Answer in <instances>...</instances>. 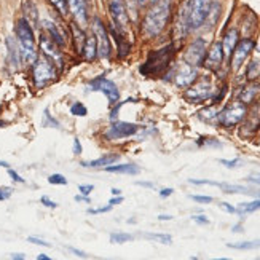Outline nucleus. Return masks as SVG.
Instances as JSON below:
<instances>
[{
	"mask_svg": "<svg viewBox=\"0 0 260 260\" xmlns=\"http://www.w3.org/2000/svg\"><path fill=\"white\" fill-rule=\"evenodd\" d=\"M219 206L223 209V211H227L229 214H235L236 212V208H233V206H230L229 203H219Z\"/></svg>",
	"mask_w": 260,
	"mask_h": 260,
	"instance_id": "ea45409f",
	"label": "nucleus"
},
{
	"mask_svg": "<svg viewBox=\"0 0 260 260\" xmlns=\"http://www.w3.org/2000/svg\"><path fill=\"white\" fill-rule=\"evenodd\" d=\"M252 195H257V197H260V191H257V193H252Z\"/></svg>",
	"mask_w": 260,
	"mask_h": 260,
	"instance_id": "680f3d73",
	"label": "nucleus"
},
{
	"mask_svg": "<svg viewBox=\"0 0 260 260\" xmlns=\"http://www.w3.org/2000/svg\"><path fill=\"white\" fill-rule=\"evenodd\" d=\"M257 209H260V200H255V201H251V203H240L238 208H236V212L244 216V214H251V212H255Z\"/></svg>",
	"mask_w": 260,
	"mask_h": 260,
	"instance_id": "b1692460",
	"label": "nucleus"
},
{
	"mask_svg": "<svg viewBox=\"0 0 260 260\" xmlns=\"http://www.w3.org/2000/svg\"><path fill=\"white\" fill-rule=\"evenodd\" d=\"M169 18V0H158L144 19V34L147 37H156Z\"/></svg>",
	"mask_w": 260,
	"mask_h": 260,
	"instance_id": "f257e3e1",
	"label": "nucleus"
},
{
	"mask_svg": "<svg viewBox=\"0 0 260 260\" xmlns=\"http://www.w3.org/2000/svg\"><path fill=\"white\" fill-rule=\"evenodd\" d=\"M71 13L75 19V22L80 27H85L88 24V5L86 0H66Z\"/></svg>",
	"mask_w": 260,
	"mask_h": 260,
	"instance_id": "ddd939ff",
	"label": "nucleus"
},
{
	"mask_svg": "<svg viewBox=\"0 0 260 260\" xmlns=\"http://www.w3.org/2000/svg\"><path fill=\"white\" fill-rule=\"evenodd\" d=\"M121 201H123V198H121V197L118 195L117 198H112V200L109 201V205H112V206H115V205H118V203H121Z\"/></svg>",
	"mask_w": 260,
	"mask_h": 260,
	"instance_id": "3c124183",
	"label": "nucleus"
},
{
	"mask_svg": "<svg viewBox=\"0 0 260 260\" xmlns=\"http://www.w3.org/2000/svg\"><path fill=\"white\" fill-rule=\"evenodd\" d=\"M211 13V0H188L184 11V21L188 30L198 29L205 24Z\"/></svg>",
	"mask_w": 260,
	"mask_h": 260,
	"instance_id": "7ed1b4c3",
	"label": "nucleus"
},
{
	"mask_svg": "<svg viewBox=\"0 0 260 260\" xmlns=\"http://www.w3.org/2000/svg\"><path fill=\"white\" fill-rule=\"evenodd\" d=\"M93 30H94V36H96V42H98V53L103 59H107L110 56V39H109V34L106 30V27L103 26V22L99 19L94 21L93 24Z\"/></svg>",
	"mask_w": 260,
	"mask_h": 260,
	"instance_id": "1a4fd4ad",
	"label": "nucleus"
},
{
	"mask_svg": "<svg viewBox=\"0 0 260 260\" xmlns=\"http://www.w3.org/2000/svg\"><path fill=\"white\" fill-rule=\"evenodd\" d=\"M145 238L149 240H155L158 243H163V244H171V236L169 235H160V233H145L144 235Z\"/></svg>",
	"mask_w": 260,
	"mask_h": 260,
	"instance_id": "a878e982",
	"label": "nucleus"
},
{
	"mask_svg": "<svg viewBox=\"0 0 260 260\" xmlns=\"http://www.w3.org/2000/svg\"><path fill=\"white\" fill-rule=\"evenodd\" d=\"M158 0H138V4L139 5H142V7H145V5H152V4H156Z\"/></svg>",
	"mask_w": 260,
	"mask_h": 260,
	"instance_id": "8fccbe9b",
	"label": "nucleus"
},
{
	"mask_svg": "<svg viewBox=\"0 0 260 260\" xmlns=\"http://www.w3.org/2000/svg\"><path fill=\"white\" fill-rule=\"evenodd\" d=\"M133 240V235H128V233H114L110 235V241L114 243H126V241H131Z\"/></svg>",
	"mask_w": 260,
	"mask_h": 260,
	"instance_id": "c756f323",
	"label": "nucleus"
},
{
	"mask_svg": "<svg viewBox=\"0 0 260 260\" xmlns=\"http://www.w3.org/2000/svg\"><path fill=\"white\" fill-rule=\"evenodd\" d=\"M11 191H13V188H0V201L10 198L11 197Z\"/></svg>",
	"mask_w": 260,
	"mask_h": 260,
	"instance_id": "e433bc0d",
	"label": "nucleus"
},
{
	"mask_svg": "<svg viewBox=\"0 0 260 260\" xmlns=\"http://www.w3.org/2000/svg\"><path fill=\"white\" fill-rule=\"evenodd\" d=\"M50 4L59 11L61 15H66L67 13V2L66 0H50Z\"/></svg>",
	"mask_w": 260,
	"mask_h": 260,
	"instance_id": "7c9ffc66",
	"label": "nucleus"
},
{
	"mask_svg": "<svg viewBox=\"0 0 260 260\" xmlns=\"http://www.w3.org/2000/svg\"><path fill=\"white\" fill-rule=\"evenodd\" d=\"M112 209V205L104 206V208H98V209H89V214H101V212H109Z\"/></svg>",
	"mask_w": 260,
	"mask_h": 260,
	"instance_id": "37998d69",
	"label": "nucleus"
},
{
	"mask_svg": "<svg viewBox=\"0 0 260 260\" xmlns=\"http://www.w3.org/2000/svg\"><path fill=\"white\" fill-rule=\"evenodd\" d=\"M223 61V50H222V43H214L212 48L209 50L208 56H206V67L211 71H216L220 67Z\"/></svg>",
	"mask_w": 260,
	"mask_h": 260,
	"instance_id": "f3484780",
	"label": "nucleus"
},
{
	"mask_svg": "<svg viewBox=\"0 0 260 260\" xmlns=\"http://www.w3.org/2000/svg\"><path fill=\"white\" fill-rule=\"evenodd\" d=\"M173 82L179 88H187L197 80V69L193 66H190L187 62H182L176 67V71L173 72Z\"/></svg>",
	"mask_w": 260,
	"mask_h": 260,
	"instance_id": "6e6552de",
	"label": "nucleus"
},
{
	"mask_svg": "<svg viewBox=\"0 0 260 260\" xmlns=\"http://www.w3.org/2000/svg\"><path fill=\"white\" fill-rule=\"evenodd\" d=\"M254 50V40L251 39H243L240 43H236V47L233 50V58H232V69L238 71L241 64L244 62V59L247 58V54Z\"/></svg>",
	"mask_w": 260,
	"mask_h": 260,
	"instance_id": "9b49d317",
	"label": "nucleus"
},
{
	"mask_svg": "<svg viewBox=\"0 0 260 260\" xmlns=\"http://www.w3.org/2000/svg\"><path fill=\"white\" fill-rule=\"evenodd\" d=\"M13 258H24V255H11Z\"/></svg>",
	"mask_w": 260,
	"mask_h": 260,
	"instance_id": "052dcab7",
	"label": "nucleus"
},
{
	"mask_svg": "<svg viewBox=\"0 0 260 260\" xmlns=\"http://www.w3.org/2000/svg\"><path fill=\"white\" fill-rule=\"evenodd\" d=\"M191 200L198 201V203H205V205L212 203V197H203V195H193V197H191Z\"/></svg>",
	"mask_w": 260,
	"mask_h": 260,
	"instance_id": "f704fd0d",
	"label": "nucleus"
},
{
	"mask_svg": "<svg viewBox=\"0 0 260 260\" xmlns=\"http://www.w3.org/2000/svg\"><path fill=\"white\" fill-rule=\"evenodd\" d=\"M16 36L18 42L21 47V54L22 58L29 62H34L37 58V51H36V39H34V30L30 24L26 19H19L16 24Z\"/></svg>",
	"mask_w": 260,
	"mask_h": 260,
	"instance_id": "20e7f679",
	"label": "nucleus"
},
{
	"mask_svg": "<svg viewBox=\"0 0 260 260\" xmlns=\"http://www.w3.org/2000/svg\"><path fill=\"white\" fill-rule=\"evenodd\" d=\"M220 163L225 166V168H236V166H240V160L238 158H235V160H232V161H229V160H220Z\"/></svg>",
	"mask_w": 260,
	"mask_h": 260,
	"instance_id": "c9c22d12",
	"label": "nucleus"
},
{
	"mask_svg": "<svg viewBox=\"0 0 260 260\" xmlns=\"http://www.w3.org/2000/svg\"><path fill=\"white\" fill-rule=\"evenodd\" d=\"M93 188H94L93 185H80V187H78V190H80L82 195H89L93 191Z\"/></svg>",
	"mask_w": 260,
	"mask_h": 260,
	"instance_id": "58836bf2",
	"label": "nucleus"
},
{
	"mask_svg": "<svg viewBox=\"0 0 260 260\" xmlns=\"http://www.w3.org/2000/svg\"><path fill=\"white\" fill-rule=\"evenodd\" d=\"M37 258H39V260H50V257H48V255H39Z\"/></svg>",
	"mask_w": 260,
	"mask_h": 260,
	"instance_id": "6e6d98bb",
	"label": "nucleus"
},
{
	"mask_svg": "<svg viewBox=\"0 0 260 260\" xmlns=\"http://www.w3.org/2000/svg\"><path fill=\"white\" fill-rule=\"evenodd\" d=\"M40 201L43 203L45 206H48V208H53V209H54L56 206H58V205H56V203H53V201H51V200H50L48 197H42V200H40Z\"/></svg>",
	"mask_w": 260,
	"mask_h": 260,
	"instance_id": "79ce46f5",
	"label": "nucleus"
},
{
	"mask_svg": "<svg viewBox=\"0 0 260 260\" xmlns=\"http://www.w3.org/2000/svg\"><path fill=\"white\" fill-rule=\"evenodd\" d=\"M138 185H142V187H149V188H153V184H152V182H138Z\"/></svg>",
	"mask_w": 260,
	"mask_h": 260,
	"instance_id": "864d4df0",
	"label": "nucleus"
},
{
	"mask_svg": "<svg viewBox=\"0 0 260 260\" xmlns=\"http://www.w3.org/2000/svg\"><path fill=\"white\" fill-rule=\"evenodd\" d=\"M40 47H42V51L45 53V56H47V58H48L51 62H54L58 67H62V56H61L58 47H56V45H54L50 39L42 37V40H40Z\"/></svg>",
	"mask_w": 260,
	"mask_h": 260,
	"instance_id": "dca6fc26",
	"label": "nucleus"
},
{
	"mask_svg": "<svg viewBox=\"0 0 260 260\" xmlns=\"http://www.w3.org/2000/svg\"><path fill=\"white\" fill-rule=\"evenodd\" d=\"M247 182H251V184H260V174H255V176H249L246 179Z\"/></svg>",
	"mask_w": 260,
	"mask_h": 260,
	"instance_id": "de8ad7c7",
	"label": "nucleus"
},
{
	"mask_svg": "<svg viewBox=\"0 0 260 260\" xmlns=\"http://www.w3.org/2000/svg\"><path fill=\"white\" fill-rule=\"evenodd\" d=\"M232 249H241V251H249V249H260V240L255 241H244V243H236V244H229Z\"/></svg>",
	"mask_w": 260,
	"mask_h": 260,
	"instance_id": "393cba45",
	"label": "nucleus"
},
{
	"mask_svg": "<svg viewBox=\"0 0 260 260\" xmlns=\"http://www.w3.org/2000/svg\"><path fill=\"white\" fill-rule=\"evenodd\" d=\"M260 74V62L255 59L249 64V67H247V78L249 80H254V78H257Z\"/></svg>",
	"mask_w": 260,
	"mask_h": 260,
	"instance_id": "bb28decb",
	"label": "nucleus"
},
{
	"mask_svg": "<svg viewBox=\"0 0 260 260\" xmlns=\"http://www.w3.org/2000/svg\"><path fill=\"white\" fill-rule=\"evenodd\" d=\"M89 89H91V91L103 93L109 99L110 104H115L117 101L120 99V91H118L117 85L114 82H110L109 78H106V77L94 78V80L89 83Z\"/></svg>",
	"mask_w": 260,
	"mask_h": 260,
	"instance_id": "0eeeda50",
	"label": "nucleus"
},
{
	"mask_svg": "<svg viewBox=\"0 0 260 260\" xmlns=\"http://www.w3.org/2000/svg\"><path fill=\"white\" fill-rule=\"evenodd\" d=\"M118 155H104V156H101L98 158V160H91V161H83L82 166L83 168H106L109 165H114L117 160H118Z\"/></svg>",
	"mask_w": 260,
	"mask_h": 260,
	"instance_id": "6ab92c4d",
	"label": "nucleus"
},
{
	"mask_svg": "<svg viewBox=\"0 0 260 260\" xmlns=\"http://www.w3.org/2000/svg\"><path fill=\"white\" fill-rule=\"evenodd\" d=\"M45 120H43V125L45 126H53V128H59V123L58 121H56L51 115H50V112H48V109L47 110H45Z\"/></svg>",
	"mask_w": 260,
	"mask_h": 260,
	"instance_id": "2f4dec72",
	"label": "nucleus"
},
{
	"mask_svg": "<svg viewBox=\"0 0 260 260\" xmlns=\"http://www.w3.org/2000/svg\"><path fill=\"white\" fill-rule=\"evenodd\" d=\"M8 174L11 176V179L16 180V182H24V179H22L16 171H13V169H8Z\"/></svg>",
	"mask_w": 260,
	"mask_h": 260,
	"instance_id": "a19ab883",
	"label": "nucleus"
},
{
	"mask_svg": "<svg viewBox=\"0 0 260 260\" xmlns=\"http://www.w3.org/2000/svg\"><path fill=\"white\" fill-rule=\"evenodd\" d=\"M48 182L50 184H54V185H66L67 184V179L62 176V174H53V176H50L48 177Z\"/></svg>",
	"mask_w": 260,
	"mask_h": 260,
	"instance_id": "473e14b6",
	"label": "nucleus"
},
{
	"mask_svg": "<svg viewBox=\"0 0 260 260\" xmlns=\"http://www.w3.org/2000/svg\"><path fill=\"white\" fill-rule=\"evenodd\" d=\"M236 43H238V30H236V29H230L227 34H225L223 42H222V50H223V56H225V58H230V54L233 53Z\"/></svg>",
	"mask_w": 260,
	"mask_h": 260,
	"instance_id": "a211bd4d",
	"label": "nucleus"
},
{
	"mask_svg": "<svg viewBox=\"0 0 260 260\" xmlns=\"http://www.w3.org/2000/svg\"><path fill=\"white\" fill-rule=\"evenodd\" d=\"M233 232L236 233V232H243V230H241V227H240V225H236V227L233 229Z\"/></svg>",
	"mask_w": 260,
	"mask_h": 260,
	"instance_id": "13d9d810",
	"label": "nucleus"
},
{
	"mask_svg": "<svg viewBox=\"0 0 260 260\" xmlns=\"http://www.w3.org/2000/svg\"><path fill=\"white\" fill-rule=\"evenodd\" d=\"M191 220L200 223V225H208L209 223V219H206L205 216H191Z\"/></svg>",
	"mask_w": 260,
	"mask_h": 260,
	"instance_id": "4c0bfd02",
	"label": "nucleus"
},
{
	"mask_svg": "<svg viewBox=\"0 0 260 260\" xmlns=\"http://www.w3.org/2000/svg\"><path fill=\"white\" fill-rule=\"evenodd\" d=\"M139 126L134 125V123H126V121H117L114 123L109 131H107V138L109 139H121V138H129L138 133Z\"/></svg>",
	"mask_w": 260,
	"mask_h": 260,
	"instance_id": "f8f14e48",
	"label": "nucleus"
},
{
	"mask_svg": "<svg viewBox=\"0 0 260 260\" xmlns=\"http://www.w3.org/2000/svg\"><path fill=\"white\" fill-rule=\"evenodd\" d=\"M158 219H160V220H171L173 216H166V214H163V216H158Z\"/></svg>",
	"mask_w": 260,
	"mask_h": 260,
	"instance_id": "5fc2aeb1",
	"label": "nucleus"
},
{
	"mask_svg": "<svg viewBox=\"0 0 260 260\" xmlns=\"http://www.w3.org/2000/svg\"><path fill=\"white\" fill-rule=\"evenodd\" d=\"M109 5H110V15L114 18L115 24L120 29H125L128 26V13L123 0H110Z\"/></svg>",
	"mask_w": 260,
	"mask_h": 260,
	"instance_id": "2eb2a0df",
	"label": "nucleus"
},
{
	"mask_svg": "<svg viewBox=\"0 0 260 260\" xmlns=\"http://www.w3.org/2000/svg\"><path fill=\"white\" fill-rule=\"evenodd\" d=\"M198 144H200V145H214V147H220V145H222V144L217 142V141H205V142H203V141H198Z\"/></svg>",
	"mask_w": 260,
	"mask_h": 260,
	"instance_id": "49530a36",
	"label": "nucleus"
},
{
	"mask_svg": "<svg viewBox=\"0 0 260 260\" xmlns=\"http://www.w3.org/2000/svg\"><path fill=\"white\" fill-rule=\"evenodd\" d=\"M71 114L75 115V117H85L88 114V110L82 103H74L72 107H71Z\"/></svg>",
	"mask_w": 260,
	"mask_h": 260,
	"instance_id": "cd10ccee",
	"label": "nucleus"
},
{
	"mask_svg": "<svg viewBox=\"0 0 260 260\" xmlns=\"http://www.w3.org/2000/svg\"><path fill=\"white\" fill-rule=\"evenodd\" d=\"M174 53H176L174 45H168L165 48H160L158 51L150 53L145 64L141 66V74L149 77V75H158L165 72L168 69V66L171 64Z\"/></svg>",
	"mask_w": 260,
	"mask_h": 260,
	"instance_id": "f03ea898",
	"label": "nucleus"
},
{
	"mask_svg": "<svg viewBox=\"0 0 260 260\" xmlns=\"http://www.w3.org/2000/svg\"><path fill=\"white\" fill-rule=\"evenodd\" d=\"M112 193H114L115 197H118L120 195V190L118 188H114V190H112Z\"/></svg>",
	"mask_w": 260,
	"mask_h": 260,
	"instance_id": "4d7b16f0",
	"label": "nucleus"
},
{
	"mask_svg": "<svg viewBox=\"0 0 260 260\" xmlns=\"http://www.w3.org/2000/svg\"><path fill=\"white\" fill-rule=\"evenodd\" d=\"M0 166H4V168H8V163H5V161H0Z\"/></svg>",
	"mask_w": 260,
	"mask_h": 260,
	"instance_id": "bf43d9fd",
	"label": "nucleus"
},
{
	"mask_svg": "<svg viewBox=\"0 0 260 260\" xmlns=\"http://www.w3.org/2000/svg\"><path fill=\"white\" fill-rule=\"evenodd\" d=\"M43 24H45V29L48 30V34L51 36V39H53V42H54L56 45H64V43H66V40H64V37H62V34L59 32L58 26H56L53 21H45Z\"/></svg>",
	"mask_w": 260,
	"mask_h": 260,
	"instance_id": "4be33fe9",
	"label": "nucleus"
},
{
	"mask_svg": "<svg viewBox=\"0 0 260 260\" xmlns=\"http://www.w3.org/2000/svg\"><path fill=\"white\" fill-rule=\"evenodd\" d=\"M246 115V107L243 103H233L230 106L225 107L220 114H219V121L222 126H227V128H232L235 125H238V123L244 118Z\"/></svg>",
	"mask_w": 260,
	"mask_h": 260,
	"instance_id": "423d86ee",
	"label": "nucleus"
},
{
	"mask_svg": "<svg viewBox=\"0 0 260 260\" xmlns=\"http://www.w3.org/2000/svg\"><path fill=\"white\" fill-rule=\"evenodd\" d=\"M56 78V69L48 58H40L34 64V83L37 88H43Z\"/></svg>",
	"mask_w": 260,
	"mask_h": 260,
	"instance_id": "39448f33",
	"label": "nucleus"
},
{
	"mask_svg": "<svg viewBox=\"0 0 260 260\" xmlns=\"http://www.w3.org/2000/svg\"><path fill=\"white\" fill-rule=\"evenodd\" d=\"M260 91L258 85H251V86H246L243 88V91L240 93V99L241 103H251V101H254L255 94Z\"/></svg>",
	"mask_w": 260,
	"mask_h": 260,
	"instance_id": "5701e85b",
	"label": "nucleus"
},
{
	"mask_svg": "<svg viewBox=\"0 0 260 260\" xmlns=\"http://www.w3.org/2000/svg\"><path fill=\"white\" fill-rule=\"evenodd\" d=\"M205 56H206V42L203 39H197L188 47V50L185 53V61H187V64L197 67L205 62Z\"/></svg>",
	"mask_w": 260,
	"mask_h": 260,
	"instance_id": "9d476101",
	"label": "nucleus"
},
{
	"mask_svg": "<svg viewBox=\"0 0 260 260\" xmlns=\"http://www.w3.org/2000/svg\"><path fill=\"white\" fill-rule=\"evenodd\" d=\"M69 249H71L72 252H75V255H78V257H86V254L82 252V251H77V249H74V247H69Z\"/></svg>",
	"mask_w": 260,
	"mask_h": 260,
	"instance_id": "603ef678",
	"label": "nucleus"
},
{
	"mask_svg": "<svg viewBox=\"0 0 260 260\" xmlns=\"http://www.w3.org/2000/svg\"><path fill=\"white\" fill-rule=\"evenodd\" d=\"M74 153L75 155H80L82 153V145H80V141H78V139L74 141Z\"/></svg>",
	"mask_w": 260,
	"mask_h": 260,
	"instance_id": "a18cd8bd",
	"label": "nucleus"
},
{
	"mask_svg": "<svg viewBox=\"0 0 260 260\" xmlns=\"http://www.w3.org/2000/svg\"><path fill=\"white\" fill-rule=\"evenodd\" d=\"M211 96H212V85L209 83V80L200 82L197 86L190 88L185 93V98L190 101V103H201V101H206Z\"/></svg>",
	"mask_w": 260,
	"mask_h": 260,
	"instance_id": "4468645a",
	"label": "nucleus"
},
{
	"mask_svg": "<svg viewBox=\"0 0 260 260\" xmlns=\"http://www.w3.org/2000/svg\"><path fill=\"white\" fill-rule=\"evenodd\" d=\"M173 188H163L161 191H160V197H163V198H166V197H169V195H173Z\"/></svg>",
	"mask_w": 260,
	"mask_h": 260,
	"instance_id": "09e8293b",
	"label": "nucleus"
},
{
	"mask_svg": "<svg viewBox=\"0 0 260 260\" xmlns=\"http://www.w3.org/2000/svg\"><path fill=\"white\" fill-rule=\"evenodd\" d=\"M98 54V42L96 37H88L83 45V56L88 61H93Z\"/></svg>",
	"mask_w": 260,
	"mask_h": 260,
	"instance_id": "412c9836",
	"label": "nucleus"
},
{
	"mask_svg": "<svg viewBox=\"0 0 260 260\" xmlns=\"http://www.w3.org/2000/svg\"><path fill=\"white\" fill-rule=\"evenodd\" d=\"M106 171L107 173H118V174H139L141 169L136 166V165H131V163H126V165H109L106 166Z\"/></svg>",
	"mask_w": 260,
	"mask_h": 260,
	"instance_id": "aec40b11",
	"label": "nucleus"
},
{
	"mask_svg": "<svg viewBox=\"0 0 260 260\" xmlns=\"http://www.w3.org/2000/svg\"><path fill=\"white\" fill-rule=\"evenodd\" d=\"M200 118H201V120H205V121H212L214 118H217V112L214 110L212 107L205 109V110H201V112H200Z\"/></svg>",
	"mask_w": 260,
	"mask_h": 260,
	"instance_id": "c85d7f7f",
	"label": "nucleus"
},
{
	"mask_svg": "<svg viewBox=\"0 0 260 260\" xmlns=\"http://www.w3.org/2000/svg\"><path fill=\"white\" fill-rule=\"evenodd\" d=\"M27 241H30V243H34V244H39V246H50V243H47V241H42V240H39V238H32V236H29L27 238Z\"/></svg>",
	"mask_w": 260,
	"mask_h": 260,
	"instance_id": "c03bdc74",
	"label": "nucleus"
},
{
	"mask_svg": "<svg viewBox=\"0 0 260 260\" xmlns=\"http://www.w3.org/2000/svg\"><path fill=\"white\" fill-rule=\"evenodd\" d=\"M126 103H134V99H128V101H123L121 104H118L114 110L110 112V120H115L117 118V115H118V110H120V107L123 106V104H126Z\"/></svg>",
	"mask_w": 260,
	"mask_h": 260,
	"instance_id": "72a5a7b5",
	"label": "nucleus"
}]
</instances>
